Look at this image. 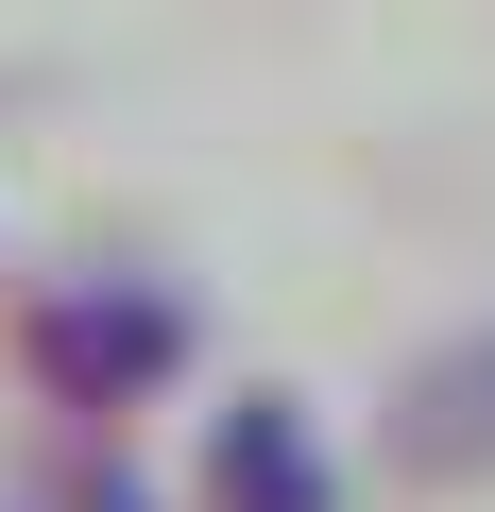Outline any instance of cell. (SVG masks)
Masks as SVG:
<instances>
[{"mask_svg":"<svg viewBox=\"0 0 495 512\" xmlns=\"http://www.w3.org/2000/svg\"><path fill=\"white\" fill-rule=\"evenodd\" d=\"M205 512H342L325 410L308 393H222L205 410Z\"/></svg>","mask_w":495,"mask_h":512,"instance_id":"cell-3","label":"cell"},{"mask_svg":"<svg viewBox=\"0 0 495 512\" xmlns=\"http://www.w3.org/2000/svg\"><path fill=\"white\" fill-rule=\"evenodd\" d=\"M18 376H35L69 427H120V410H154V393L188 376V291H154V274H69V291L18 308Z\"/></svg>","mask_w":495,"mask_h":512,"instance_id":"cell-1","label":"cell"},{"mask_svg":"<svg viewBox=\"0 0 495 512\" xmlns=\"http://www.w3.org/2000/svg\"><path fill=\"white\" fill-rule=\"evenodd\" d=\"M376 461H393L410 495H478V478H495V325H461V342H427V359L393 376Z\"/></svg>","mask_w":495,"mask_h":512,"instance_id":"cell-2","label":"cell"}]
</instances>
